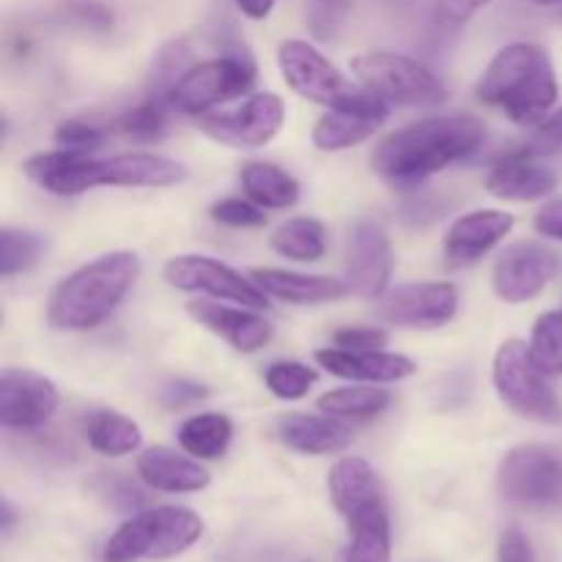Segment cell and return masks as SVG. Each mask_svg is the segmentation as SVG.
<instances>
[{"label": "cell", "mask_w": 562, "mask_h": 562, "mask_svg": "<svg viewBox=\"0 0 562 562\" xmlns=\"http://www.w3.org/2000/svg\"><path fill=\"white\" fill-rule=\"evenodd\" d=\"M486 143V126L475 115H434L390 132L373 148L371 165L395 187H415L467 159Z\"/></svg>", "instance_id": "cell-1"}, {"label": "cell", "mask_w": 562, "mask_h": 562, "mask_svg": "<svg viewBox=\"0 0 562 562\" xmlns=\"http://www.w3.org/2000/svg\"><path fill=\"white\" fill-rule=\"evenodd\" d=\"M27 179L36 181L49 195L71 198L97 187H176L187 179V168L159 154L132 151L97 159L91 154H75L66 148L36 154L25 162Z\"/></svg>", "instance_id": "cell-2"}, {"label": "cell", "mask_w": 562, "mask_h": 562, "mask_svg": "<svg viewBox=\"0 0 562 562\" xmlns=\"http://www.w3.org/2000/svg\"><path fill=\"white\" fill-rule=\"evenodd\" d=\"M475 93L516 126H536L558 108L560 82L541 44L514 42L488 60Z\"/></svg>", "instance_id": "cell-3"}, {"label": "cell", "mask_w": 562, "mask_h": 562, "mask_svg": "<svg viewBox=\"0 0 562 562\" xmlns=\"http://www.w3.org/2000/svg\"><path fill=\"white\" fill-rule=\"evenodd\" d=\"M137 278H140V258L135 252H104L55 285L49 296V324L64 333L97 329L119 311Z\"/></svg>", "instance_id": "cell-4"}, {"label": "cell", "mask_w": 562, "mask_h": 562, "mask_svg": "<svg viewBox=\"0 0 562 562\" xmlns=\"http://www.w3.org/2000/svg\"><path fill=\"white\" fill-rule=\"evenodd\" d=\"M203 536V519L190 508L159 505L130 516L104 543V562L170 560L195 547Z\"/></svg>", "instance_id": "cell-5"}, {"label": "cell", "mask_w": 562, "mask_h": 562, "mask_svg": "<svg viewBox=\"0 0 562 562\" xmlns=\"http://www.w3.org/2000/svg\"><path fill=\"white\" fill-rule=\"evenodd\" d=\"M351 75L390 108H439L448 102V88L420 60L401 53H362L349 60Z\"/></svg>", "instance_id": "cell-6"}, {"label": "cell", "mask_w": 562, "mask_h": 562, "mask_svg": "<svg viewBox=\"0 0 562 562\" xmlns=\"http://www.w3.org/2000/svg\"><path fill=\"white\" fill-rule=\"evenodd\" d=\"M492 382L499 401L519 417L541 426H562V401L549 376L536 366L530 346L519 338L505 340L494 355Z\"/></svg>", "instance_id": "cell-7"}, {"label": "cell", "mask_w": 562, "mask_h": 562, "mask_svg": "<svg viewBox=\"0 0 562 562\" xmlns=\"http://www.w3.org/2000/svg\"><path fill=\"white\" fill-rule=\"evenodd\" d=\"M256 64L250 55H223V58L192 64L176 77L168 91L176 110L187 115H206L220 104L239 99L256 86Z\"/></svg>", "instance_id": "cell-8"}, {"label": "cell", "mask_w": 562, "mask_h": 562, "mask_svg": "<svg viewBox=\"0 0 562 562\" xmlns=\"http://www.w3.org/2000/svg\"><path fill=\"white\" fill-rule=\"evenodd\" d=\"M497 488L514 505H558L562 503V459L543 445H516L499 461Z\"/></svg>", "instance_id": "cell-9"}, {"label": "cell", "mask_w": 562, "mask_h": 562, "mask_svg": "<svg viewBox=\"0 0 562 562\" xmlns=\"http://www.w3.org/2000/svg\"><path fill=\"white\" fill-rule=\"evenodd\" d=\"M285 124V104L278 93H250L241 99L236 108L217 110L198 119L203 135L212 137L214 143H223L228 148L239 151H252L263 148L278 137V132Z\"/></svg>", "instance_id": "cell-10"}, {"label": "cell", "mask_w": 562, "mask_h": 562, "mask_svg": "<svg viewBox=\"0 0 562 562\" xmlns=\"http://www.w3.org/2000/svg\"><path fill=\"white\" fill-rule=\"evenodd\" d=\"M162 278L170 289L184 294H206L212 300L236 302L252 311H267L269 296L252 278H245L228 263L209 256H173L162 267Z\"/></svg>", "instance_id": "cell-11"}, {"label": "cell", "mask_w": 562, "mask_h": 562, "mask_svg": "<svg viewBox=\"0 0 562 562\" xmlns=\"http://www.w3.org/2000/svg\"><path fill=\"white\" fill-rule=\"evenodd\" d=\"M560 252L543 241H516L505 247L492 269V289L508 305H525L541 296L558 278Z\"/></svg>", "instance_id": "cell-12"}, {"label": "cell", "mask_w": 562, "mask_h": 562, "mask_svg": "<svg viewBox=\"0 0 562 562\" xmlns=\"http://www.w3.org/2000/svg\"><path fill=\"white\" fill-rule=\"evenodd\" d=\"M278 66L296 97L324 104V108H333L357 91V86L346 80L338 66L329 64L313 44L302 42V38H289L280 44Z\"/></svg>", "instance_id": "cell-13"}, {"label": "cell", "mask_w": 562, "mask_h": 562, "mask_svg": "<svg viewBox=\"0 0 562 562\" xmlns=\"http://www.w3.org/2000/svg\"><path fill=\"white\" fill-rule=\"evenodd\" d=\"M390 119V104L379 99L376 93L368 91L366 86H357L355 93L344 102L333 104L313 126V146L318 151H346L368 137L376 135L379 126Z\"/></svg>", "instance_id": "cell-14"}, {"label": "cell", "mask_w": 562, "mask_h": 562, "mask_svg": "<svg viewBox=\"0 0 562 562\" xmlns=\"http://www.w3.org/2000/svg\"><path fill=\"white\" fill-rule=\"evenodd\" d=\"M346 285L349 294L362 300H379L387 294L393 278V247L387 231L373 220H360L351 225L346 239Z\"/></svg>", "instance_id": "cell-15"}, {"label": "cell", "mask_w": 562, "mask_h": 562, "mask_svg": "<svg viewBox=\"0 0 562 562\" xmlns=\"http://www.w3.org/2000/svg\"><path fill=\"white\" fill-rule=\"evenodd\" d=\"M459 313L453 283H406L387 291L379 302V318L404 329H439Z\"/></svg>", "instance_id": "cell-16"}, {"label": "cell", "mask_w": 562, "mask_h": 562, "mask_svg": "<svg viewBox=\"0 0 562 562\" xmlns=\"http://www.w3.org/2000/svg\"><path fill=\"white\" fill-rule=\"evenodd\" d=\"M60 393L47 376L27 368L0 373V423L9 431H38L58 412Z\"/></svg>", "instance_id": "cell-17"}, {"label": "cell", "mask_w": 562, "mask_h": 562, "mask_svg": "<svg viewBox=\"0 0 562 562\" xmlns=\"http://www.w3.org/2000/svg\"><path fill=\"white\" fill-rule=\"evenodd\" d=\"M514 214L499 212V209H477V212L461 214L445 234V263L450 269L472 267L483 256H488L514 231Z\"/></svg>", "instance_id": "cell-18"}, {"label": "cell", "mask_w": 562, "mask_h": 562, "mask_svg": "<svg viewBox=\"0 0 562 562\" xmlns=\"http://www.w3.org/2000/svg\"><path fill=\"white\" fill-rule=\"evenodd\" d=\"M187 313H190L192 322L223 338L231 349L241 351V355H256L272 338V324L258 316L252 307H231L220 305V302L195 300L187 302Z\"/></svg>", "instance_id": "cell-19"}, {"label": "cell", "mask_w": 562, "mask_h": 562, "mask_svg": "<svg viewBox=\"0 0 562 562\" xmlns=\"http://www.w3.org/2000/svg\"><path fill=\"white\" fill-rule=\"evenodd\" d=\"M313 360L338 379H349V382H366V384H398L404 379L415 376L417 366L415 360L404 355H393L384 349H338V346H327L313 355Z\"/></svg>", "instance_id": "cell-20"}, {"label": "cell", "mask_w": 562, "mask_h": 562, "mask_svg": "<svg viewBox=\"0 0 562 562\" xmlns=\"http://www.w3.org/2000/svg\"><path fill=\"white\" fill-rule=\"evenodd\" d=\"M560 184V176L552 168L538 162V157L525 148L499 159L486 176V190L499 201L532 203L549 198Z\"/></svg>", "instance_id": "cell-21"}, {"label": "cell", "mask_w": 562, "mask_h": 562, "mask_svg": "<svg viewBox=\"0 0 562 562\" xmlns=\"http://www.w3.org/2000/svg\"><path fill=\"white\" fill-rule=\"evenodd\" d=\"M137 475L154 492L165 494H195L212 483L206 467L190 453H176L165 445H154L137 456Z\"/></svg>", "instance_id": "cell-22"}, {"label": "cell", "mask_w": 562, "mask_h": 562, "mask_svg": "<svg viewBox=\"0 0 562 562\" xmlns=\"http://www.w3.org/2000/svg\"><path fill=\"white\" fill-rule=\"evenodd\" d=\"M278 437L289 450L302 456L344 453L355 434L340 417L333 415H285L278 420Z\"/></svg>", "instance_id": "cell-23"}, {"label": "cell", "mask_w": 562, "mask_h": 562, "mask_svg": "<svg viewBox=\"0 0 562 562\" xmlns=\"http://www.w3.org/2000/svg\"><path fill=\"white\" fill-rule=\"evenodd\" d=\"M250 278L261 285V291L285 305H324L338 302L349 294L346 280L324 278V274H302L289 269H252Z\"/></svg>", "instance_id": "cell-24"}, {"label": "cell", "mask_w": 562, "mask_h": 562, "mask_svg": "<svg viewBox=\"0 0 562 562\" xmlns=\"http://www.w3.org/2000/svg\"><path fill=\"white\" fill-rule=\"evenodd\" d=\"M349 543L338 562H390L393 554V532H390L387 503L376 499L346 516Z\"/></svg>", "instance_id": "cell-25"}, {"label": "cell", "mask_w": 562, "mask_h": 562, "mask_svg": "<svg viewBox=\"0 0 562 562\" xmlns=\"http://www.w3.org/2000/svg\"><path fill=\"white\" fill-rule=\"evenodd\" d=\"M329 499L340 516H349L351 510L362 508L368 503L384 499V488L373 467L360 456H344L333 464L327 477Z\"/></svg>", "instance_id": "cell-26"}, {"label": "cell", "mask_w": 562, "mask_h": 562, "mask_svg": "<svg viewBox=\"0 0 562 562\" xmlns=\"http://www.w3.org/2000/svg\"><path fill=\"white\" fill-rule=\"evenodd\" d=\"M241 190L261 209H291L300 203V181L272 162H247L241 168Z\"/></svg>", "instance_id": "cell-27"}, {"label": "cell", "mask_w": 562, "mask_h": 562, "mask_svg": "<svg viewBox=\"0 0 562 562\" xmlns=\"http://www.w3.org/2000/svg\"><path fill=\"white\" fill-rule=\"evenodd\" d=\"M179 445L184 453L198 461H217L228 453L231 439H234V423L220 412H201V415L187 417L179 426Z\"/></svg>", "instance_id": "cell-28"}, {"label": "cell", "mask_w": 562, "mask_h": 562, "mask_svg": "<svg viewBox=\"0 0 562 562\" xmlns=\"http://www.w3.org/2000/svg\"><path fill=\"white\" fill-rule=\"evenodd\" d=\"M86 439L93 453L121 459L140 450L143 431L132 417L119 415V412H93L86 423Z\"/></svg>", "instance_id": "cell-29"}, {"label": "cell", "mask_w": 562, "mask_h": 562, "mask_svg": "<svg viewBox=\"0 0 562 562\" xmlns=\"http://www.w3.org/2000/svg\"><path fill=\"white\" fill-rule=\"evenodd\" d=\"M269 245L278 256L289 258V261L313 263L322 261L324 252H327V231L318 220L294 217L274 228V234L269 236Z\"/></svg>", "instance_id": "cell-30"}, {"label": "cell", "mask_w": 562, "mask_h": 562, "mask_svg": "<svg viewBox=\"0 0 562 562\" xmlns=\"http://www.w3.org/2000/svg\"><path fill=\"white\" fill-rule=\"evenodd\" d=\"M393 395L379 384H349V387H335L316 401L318 412L340 417V420H368V417L382 415L390 406Z\"/></svg>", "instance_id": "cell-31"}, {"label": "cell", "mask_w": 562, "mask_h": 562, "mask_svg": "<svg viewBox=\"0 0 562 562\" xmlns=\"http://www.w3.org/2000/svg\"><path fill=\"white\" fill-rule=\"evenodd\" d=\"M170 110L176 108L168 93L165 97H151L146 102L135 104L132 110H126L119 121V130L135 143H157L168 132Z\"/></svg>", "instance_id": "cell-32"}, {"label": "cell", "mask_w": 562, "mask_h": 562, "mask_svg": "<svg viewBox=\"0 0 562 562\" xmlns=\"http://www.w3.org/2000/svg\"><path fill=\"white\" fill-rule=\"evenodd\" d=\"M530 355L547 376H562V311H547L530 333Z\"/></svg>", "instance_id": "cell-33"}, {"label": "cell", "mask_w": 562, "mask_h": 562, "mask_svg": "<svg viewBox=\"0 0 562 562\" xmlns=\"http://www.w3.org/2000/svg\"><path fill=\"white\" fill-rule=\"evenodd\" d=\"M318 373L311 366L296 360H280L267 366L263 371V384H267L269 393L280 401H300L311 393V387L316 384Z\"/></svg>", "instance_id": "cell-34"}, {"label": "cell", "mask_w": 562, "mask_h": 562, "mask_svg": "<svg viewBox=\"0 0 562 562\" xmlns=\"http://www.w3.org/2000/svg\"><path fill=\"white\" fill-rule=\"evenodd\" d=\"M42 250L44 241L31 231L3 228L0 231V274L14 278V274L27 272L31 267H36Z\"/></svg>", "instance_id": "cell-35"}, {"label": "cell", "mask_w": 562, "mask_h": 562, "mask_svg": "<svg viewBox=\"0 0 562 562\" xmlns=\"http://www.w3.org/2000/svg\"><path fill=\"white\" fill-rule=\"evenodd\" d=\"M267 209L252 203L250 198H223L209 209L214 223H223L228 228H261L267 225Z\"/></svg>", "instance_id": "cell-36"}, {"label": "cell", "mask_w": 562, "mask_h": 562, "mask_svg": "<svg viewBox=\"0 0 562 562\" xmlns=\"http://www.w3.org/2000/svg\"><path fill=\"white\" fill-rule=\"evenodd\" d=\"M104 140H108V130H102L97 124H88V121L71 119L58 124V130H55V146L75 154L97 151V148L104 146Z\"/></svg>", "instance_id": "cell-37"}, {"label": "cell", "mask_w": 562, "mask_h": 562, "mask_svg": "<svg viewBox=\"0 0 562 562\" xmlns=\"http://www.w3.org/2000/svg\"><path fill=\"white\" fill-rule=\"evenodd\" d=\"M562 148V104L554 108L541 124L532 126V135L527 140L525 151L532 154V157H547V154H554Z\"/></svg>", "instance_id": "cell-38"}, {"label": "cell", "mask_w": 562, "mask_h": 562, "mask_svg": "<svg viewBox=\"0 0 562 562\" xmlns=\"http://www.w3.org/2000/svg\"><path fill=\"white\" fill-rule=\"evenodd\" d=\"M387 329L382 327H344L338 333H333V346H338V349H382V346H387Z\"/></svg>", "instance_id": "cell-39"}, {"label": "cell", "mask_w": 562, "mask_h": 562, "mask_svg": "<svg viewBox=\"0 0 562 562\" xmlns=\"http://www.w3.org/2000/svg\"><path fill=\"white\" fill-rule=\"evenodd\" d=\"M497 562H536V552H532V543L527 538V532H521L519 527H508L499 536Z\"/></svg>", "instance_id": "cell-40"}, {"label": "cell", "mask_w": 562, "mask_h": 562, "mask_svg": "<svg viewBox=\"0 0 562 562\" xmlns=\"http://www.w3.org/2000/svg\"><path fill=\"white\" fill-rule=\"evenodd\" d=\"M346 14V0H311V22L318 36H329Z\"/></svg>", "instance_id": "cell-41"}, {"label": "cell", "mask_w": 562, "mask_h": 562, "mask_svg": "<svg viewBox=\"0 0 562 562\" xmlns=\"http://www.w3.org/2000/svg\"><path fill=\"white\" fill-rule=\"evenodd\" d=\"M488 3H494V0H437V14L442 22L461 25L481 9H486Z\"/></svg>", "instance_id": "cell-42"}, {"label": "cell", "mask_w": 562, "mask_h": 562, "mask_svg": "<svg viewBox=\"0 0 562 562\" xmlns=\"http://www.w3.org/2000/svg\"><path fill=\"white\" fill-rule=\"evenodd\" d=\"M532 225H536L538 234L547 236V239L562 241V198H554V201L543 203V206L538 209Z\"/></svg>", "instance_id": "cell-43"}, {"label": "cell", "mask_w": 562, "mask_h": 562, "mask_svg": "<svg viewBox=\"0 0 562 562\" xmlns=\"http://www.w3.org/2000/svg\"><path fill=\"white\" fill-rule=\"evenodd\" d=\"M203 395H206V387H201V384H190V382H176L173 387L165 390V401H168L170 406H181L187 404V401L203 398Z\"/></svg>", "instance_id": "cell-44"}, {"label": "cell", "mask_w": 562, "mask_h": 562, "mask_svg": "<svg viewBox=\"0 0 562 562\" xmlns=\"http://www.w3.org/2000/svg\"><path fill=\"white\" fill-rule=\"evenodd\" d=\"M274 3H278V0H236V9H239L247 20L261 22L272 14Z\"/></svg>", "instance_id": "cell-45"}, {"label": "cell", "mask_w": 562, "mask_h": 562, "mask_svg": "<svg viewBox=\"0 0 562 562\" xmlns=\"http://www.w3.org/2000/svg\"><path fill=\"white\" fill-rule=\"evenodd\" d=\"M532 3H538V5H560L562 0H532Z\"/></svg>", "instance_id": "cell-46"}]
</instances>
